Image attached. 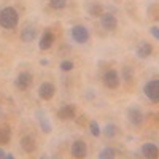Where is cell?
Returning <instances> with one entry per match:
<instances>
[{"label":"cell","mask_w":159,"mask_h":159,"mask_svg":"<svg viewBox=\"0 0 159 159\" xmlns=\"http://www.w3.org/2000/svg\"><path fill=\"white\" fill-rule=\"evenodd\" d=\"M70 153H72V156L76 157V159H84L86 154H88V145H86V142H83V140H75V142L72 143V147H70Z\"/></svg>","instance_id":"cell-6"},{"label":"cell","mask_w":159,"mask_h":159,"mask_svg":"<svg viewBox=\"0 0 159 159\" xmlns=\"http://www.w3.org/2000/svg\"><path fill=\"white\" fill-rule=\"evenodd\" d=\"M142 154H143V157H147V159H157V156H159L157 145H154V143H145L142 147Z\"/></svg>","instance_id":"cell-12"},{"label":"cell","mask_w":159,"mask_h":159,"mask_svg":"<svg viewBox=\"0 0 159 159\" xmlns=\"http://www.w3.org/2000/svg\"><path fill=\"white\" fill-rule=\"evenodd\" d=\"M116 157V153L111 147H105L100 153H99V159H115Z\"/></svg>","instance_id":"cell-18"},{"label":"cell","mask_w":159,"mask_h":159,"mask_svg":"<svg viewBox=\"0 0 159 159\" xmlns=\"http://www.w3.org/2000/svg\"><path fill=\"white\" fill-rule=\"evenodd\" d=\"M7 159H15V157H13V154H11V153H8V154H7Z\"/></svg>","instance_id":"cell-26"},{"label":"cell","mask_w":159,"mask_h":159,"mask_svg":"<svg viewBox=\"0 0 159 159\" xmlns=\"http://www.w3.org/2000/svg\"><path fill=\"white\" fill-rule=\"evenodd\" d=\"M0 159H7V154L3 153V150L0 148Z\"/></svg>","instance_id":"cell-25"},{"label":"cell","mask_w":159,"mask_h":159,"mask_svg":"<svg viewBox=\"0 0 159 159\" xmlns=\"http://www.w3.org/2000/svg\"><path fill=\"white\" fill-rule=\"evenodd\" d=\"M32 83H34V76L29 72H21L15 80V86L19 91H27L32 86Z\"/></svg>","instance_id":"cell-4"},{"label":"cell","mask_w":159,"mask_h":159,"mask_svg":"<svg viewBox=\"0 0 159 159\" xmlns=\"http://www.w3.org/2000/svg\"><path fill=\"white\" fill-rule=\"evenodd\" d=\"M35 35H37V29L34 27V25H30V24H27V25H25V27L21 30V40H22L24 43L34 42Z\"/></svg>","instance_id":"cell-14"},{"label":"cell","mask_w":159,"mask_h":159,"mask_svg":"<svg viewBox=\"0 0 159 159\" xmlns=\"http://www.w3.org/2000/svg\"><path fill=\"white\" fill-rule=\"evenodd\" d=\"M127 118H129V123L134 124V126H140L145 119V116H143V113L139 107H130L127 110Z\"/></svg>","instance_id":"cell-10"},{"label":"cell","mask_w":159,"mask_h":159,"mask_svg":"<svg viewBox=\"0 0 159 159\" xmlns=\"http://www.w3.org/2000/svg\"><path fill=\"white\" fill-rule=\"evenodd\" d=\"M70 35L76 43H81V45L89 40V30L84 27V25H73L72 30H70Z\"/></svg>","instance_id":"cell-5"},{"label":"cell","mask_w":159,"mask_h":159,"mask_svg":"<svg viewBox=\"0 0 159 159\" xmlns=\"http://www.w3.org/2000/svg\"><path fill=\"white\" fill-rule=\"evenodd\" d=\"M11 140V129L8 124H0V145H7Z\"/></svg>","instance_id":"cell-16"},{"label":"cell","mask_w":159,"mask_h":159,"mask_svg":"<svg viewBox=\"0 0 159 159\" xmlns=\"http://www.w3.org/2000/svg\"><path fill=\"white\" fill-rule=\"evenodd\" d=\"M21 148L25 151V153H34L35 150H37V142H35V139L32 137V135H24L22 139H21Z\"/></svg>","instance_id":"cell-13"},{"label":"cell","mask_w":159,"mask_h":159,"mask_svg":"<svg viewBox=\"0 0 159 159\" xmlns=\"http://www.w3.org/2000/svg\"><path fill=\"white\" fill-rule=\"evenodd\" d=\"M76 115V108H75V105H62V107L57 110V118L62 119V121H69V119H73Z\"/></svg>","instance_id":"cell-8"},{"label":"cell","mask_w":159,"mask_h":159,"mask_svg":"<svg viewBox=\"0 0 159 159\" xmlns=\"http://www.w3.org/2000/svg\"><path fill=\"white\" fill-rule=\"evenodd\" d=\"M88 11H89V15L91 16H102L103 15V8H102V5L100 3H97V2H94V3H91L89 5V8H88Z\"/></svg>","instance_id":"cell-17"},{"label":"cell","mask_w":159,"mask_h":159,"mask_svg":"<svg viewBox=\"0 0 159 159\" xmlns=\"http://www.w3.org/2000/svg\"><path fill=\"white\" fill-rule=\"evenodd\" d=\"M150 32H151V35H153L156 40H159V27L153 25V27H150Z\"/></svg>","instance_id":"cell-24"},{"label":"cell","mask_w":159,"mask_h":159,"mask_svg":"<svg viewBox=\"0 0 159 159\" xmlns=\"http://www.w3.org/2000/svg\"><path fill=\"white\" fill-rule=\"evenodd\" d=\"M143 92L151 102L157 103L159 102V80H150L147 84L143 86Z\"/></svg>","instance_id":"cell-2"},{"label":"cell","mask_w":159,"mask_h":159,"mask_svg":"<svg viewBox=\"0 0 159 159\" xmlns=\"http://www.w3.org/2000/svg\"><path fill=\"white\" fill-rule=\"evenodd\" d=\"M18 21H19V15L13 7H5L0 11V25L3 29H15L18 25Z\"/></svg>","instance_id":"cell-1"},{"label":"cell","mask_w":159,"mask_h":159,"mask_svg":"<svg viewBox=\"0 0 159 159\" xmlns=\"http://www.w3.org/2000/svg\"><path fill=\"white\" fill-rule=\"evenodd\" d=\"M89 130H91V134L94 135V137H99L102 134V130H100V127H99V124L96 121H91L89 123Z\"/></svg>","instance_id":"cell-22"},{"label":"cell","mask_w":159,"mask_h":159,"mask_svg":"<svg viewBox=\"0 0 159 159\" xmlns=\"http://www.w3.org/2000/svg\"><path fill=\"white\" fill-rule=\"evenodd\" d=\"M73 69V62L72 61H62L61 62V70L62 72H70Z\"/></svg>","instance_id":"cell-23"},{"label":"cell","mask_w":159,"mask_h":159,"mask_svg":"<svg viewBox=\"0 0 159 159\" xmlns=\"http://www.w3.org/2000/svg\"><path fill=\"white\" fill-rule=\"evenodd\" d=\"M38 121H40V127H42L45 132H46V134H49V132H51V124H49V121H48V119H46V116H43L42 113H38Z\"/></svg>","instance_id":"cell-19"},{"label":"cell","mask_w":159,"mask_h":159,"mask_svg":"<svg viewBox=\"0 0 159 159\" xmlns=\"http://www.w3.org/2000/svg\"><path fill=\"white\" fill-rule=\"evenodd\" d=\"M102 81H103L105 88H108V89H116V88L119 86V83H121V78H119V75H118L116 70L110 69V70H107V72L103 73Z\"/></svg>","instance_id":"cell-3"},{"label":"cell","mask_w":159,"mask_h":159,"mask_svg":"<svg viewBox=\"0 0 159 159\" xmlns=\"http://www.w3.org/2000/svg\"><path fill=\"white\" fill-rule=\"evenodd\" d=\"M135 52H137V56H139L140 59H147L148 56H151V52H153V46H151L148 42H142V43H139V46H137Z\"/></svg>","instance_id":"cell-15"},{"label":"cell","mask_w":159,"mask_h":159,"mask_svg":"<svg viewBox=\"0 0 159 159\" xmlns=\"http://www.w3.org/2000/svg\"><path fill=\"white\" fill-rule=\"evenodd\" d=\"M103 134L107 135L108 139L115 137L116 135V126L115 124H107V126H105V129H103Z\"/></svg>","instance_id":"cell-21"},{"label":"cell","mask_w":159,"mask_h":159,"mask_svg":"<svg viewBox=\"0 0 159 159\" xmlns=\"http://www.w3.org/2000/svg\"><path fill=\"white\" fill-rule=\"evenodd\" d=\"M100 24L105 30H115L118 27V19L111 13H103L100 16Z\"/></svg>","instance_id":"cell-9"},{"label":"cell","mask_w":159,"mask_h":159,"mask_svg":"<svg viewBox=\"0 0 159 159\" xmlns=\"http://www.w3.org/2000/svg\"><path fill=\"white\" fill-rule=\"evenodd\" d=\"M54 92H56L54 84H51L48 81L42 83L40 88H38V96H40V99H43V100H51L52 97H54Z\"/></svg>","instance_id":"cell-7"},{"label":"cell","mask_w":159,"mask_h":159,"mask_svg":"<svg viewBox=\"0 0 159 159\" xmlns=\"http://www.w3.org/2000/svg\"><path fill=\"white\" fill-rule=\"evenodd\" d=\"M49 5L54 10H62L67 7V0H49Z\"/></svg>","instance_id":"cell-20"},{"label":"cell","mask_w":159,"mask_h":159,"mask_svg":"<svg viewBox=\"0 0 159 159\" xmlns=\"http://www.w3.org/2000/svg\"><path fill=\"white\" fill-rule=\"evenodd\" d=\"M52 43H54V34H52L51 30H45L42 34V37H40V43H38L40 49H43V51L49 49L52 46Z\"/></svg>","instance_id":"cell-11"}]
</instances>
